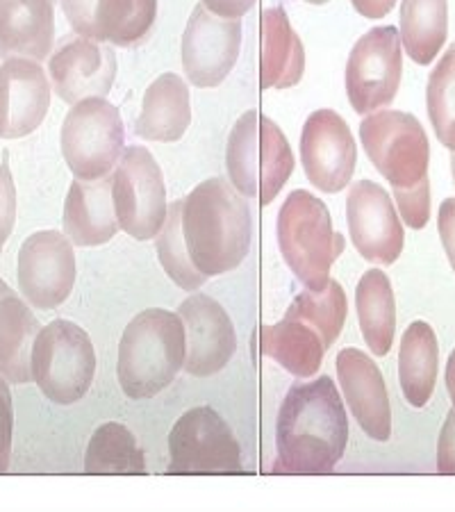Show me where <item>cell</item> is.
<instances>
[{"label":"cell","instance_id":"cell-1","mask_svg":"<svg viewBox=\"0 0 455 512\" xmlns=\"http://www.w3.org/2000/svg\"><path fill=\"white\" fill-rule=\"evenodd\" d=\"M346 442L349 419L333 378L296 383L278 410L273 474H330L342 460Z\"/></svg>","mask_w":455,"mask_h":512},{"label":"cell","instance_id":"cell-2","mask_svg":"<svg viewBox=\"0 0 455 512\" xmlns=\"http://www.w3.org/2000/svg\"><path fill=\"white\" fill-rule=\"evenodd\" d=\"M251 210L223 178L203 180L182 198V237L205 278L237 269L251 249Z\"/></svg>","mask_w":455,"mask_h":512},{"label":"cell","instance_id":"cell-3","mask_svg":"<svg viewBox=\"0 0 455 512\" xmlns=\"http://www.w3.org/2000/svg\"><path fill=\"white\" fill-rule=\"evenodd\" d=\"M185 324L171 310L139 312L123 330L117 360L121 390L130 399H153L185 365Z\"/></svg>","mask_w":455,"mask_h":512},{"label":"cell","instance_id":"cell-4","mask_svg":"<svg viewBox=\"0 0 455 512\" xmlns=\"http://www.w3.org/2000/svg\"><path fill=\"white\" fill-rule=\"evenodd\" d=\"M228 178L244 198L271 205L294 171V155L276 123L248 110L237 119L226 146Z\"/></svg>","mask_w":455,"mask_h":512},{"label":"cell","instance_id":"cell-5","mask_svg":"<svg viewBox=\"0 0 455 512\" xmlns=\"http://www.w3.org/2000/svg\"><path fill=\"white\" fill-rule=\"evenodd\" d=\"M278 249L287 267L308 289H324L335 260L344 253V237L333 230L324 201L296 189L278 212Z\"/></svg>","mask_w":455,"mask_h":512},{"label":"cell","instance_id":"cell-6","mask_svg":"<svg viewBox=\"0 0 455 512\" xmlns=\"http://www.w3.org/2000/svg\"><path fill=\"white\" fill-rule=\"evenodd\" d=\"M96 374V353L78 324L55 319L39 330L32 346V378L48 401L73 406L89 392Z\"/></svg>","mask_w":455,"mask_h":512},{"label":"cell","instance_id":"cell-7","mask_svg":"<svg viewBox=\"0 0 455 512\" xmlns=\"http://www.w3.org/2000/svg\"><path fill=\"white\" fill-rule=\"evenodd\" d=\"M60 146L64 162L78 180L107 178L126 146L121 112L103 96L82 98L66 114Z\"/></svg>","mask_w":455,"mask_h":512},{"label":"cell","instance_id":"cell-8","mask_svg":"<svg viewBox=\"0 0 455 512\" xmlns=\"http://www.w3.org/2000/svg\"><path fill=\"white\" fill-rule=\"evenodd\" d=\"M360 142L394 192L417 187L428 178L430 144L426 130L412 114L371 112L360 123Z\"/></svg>","mask_w":455,"mask_h":512},{"label":"cell","instance_id":"cell-9","mask_svg":"<svg viewBox=\"0 0 455 512\" xmlns=\"http://www.w3.org/2000/svg\"><path fill=\"white\" fill-rule=\"evenodd\" d=\"M112 203L119 228L137 242L160 235L167 221V189L160 164L144 146H128L112 173Z\"/></svg>","mask_w":455,"mask_h":512},{"label":"cell","instance_id":"cell-10","mask_svg":"<svg viewBox=\"0 0 455 512\" xmlns=\"http://www.w3.org/2000/svg\"><path fill=\"white\" fill-rule=\"evenodd\" d=\"M167 474H242V449L230 426L208 406L192 408L169 433Z\"/></svg>","mask_w":455,"mask_h":512},{"label":"cell","instance_id":"cell-11","mask_svg":"<svg viewBox=\"0 0 455 512\" xmlns=\"http://www.w3.org/2000/svg\"><path fill=\"white\" fill-rule=\"evenodd\" d=\"M401 35L394 26H380L355 41L346 62V96L358 114L390 105L401 85Z\"/></svg>","mask_w":455,"mask_h":512},{"label":"cell","instance_id":"cell-12","mask_svg":"<svg viewBox=\"0 0 455 512\" xmlns=\"http://www.w3.org/2000/svg\"><path fill=\"white\" fill-rule=\"evenodd\" d=\"M19 289L32 308L55 310L76 283V253L71 239L57 230H39L21 244Z\"/></svg>","mask_w":455,"mask_h":512},{"label":"cell","instance_id":"cell-13","mask_svg":"<svg viewBox=\"0 0 455 512\" xmlns=\"http://www.w3.org/2000/svg\"><path fill=\"white\" fill-rule=\"evenodd\" d=\"M239 46V19H223L198 3L182 35V69L187 80L201 89L219 87L237 64Z\"/></svg>","mask_w":455,"mask_h":512},{"label":"cell","instance_id":"cell-14","mask_svg":"<svg viewBox=\"0 0 455 512\" xmlns=\"http://www.w3.org/2000/svg\"><path fill=\"white\" fill-rule=\"evenodd\" d=\"M301 162L305 176L321 192L337 194L349 187L358 164V146L337 112L310 114L301 132Z\"/></svg>","mask_w":455,"mask_h":512},{"label":"cell","instance_id":"cell-15","mask_svg":"<svg viewBox=\"0 0 455 512\" xmlns=\"http://www.w3.org/2000/svg\"><path fill=\"white\" fill-rule=\"evenodd\" d=\"M346 221L355 249L364 260L394 264L403 251V226L390 194L383 187L360 180L349 189Z\"/></svg>","mask_w":455,"mask_h":512},{"label":"cell","instance_id":"cell-16","mask_svg":"<svg viewBox=\"0 0 455 512\" xmlns=\"http://www.w3.org/2000/svg\"><path fill=\"white\" fill-rule=\"evenodd\" d=\"M178 315L185 324V365L189 376L208 378L233 360L237 351L235 326L228 312L208 294L182 301Z\"/></svg>","mask_w":455,"mask_h":512},{"label":"cell","instance_id":"cell-17","mask_svg":"<svg viewBox=\"0 0 455 512\" xmlns=\"http://www.w3.org/2000/svg\"><path fill=\"white\" fill-rule=\"evenodd\" d=\"M48 76L53 82V92L69 105L89 96L105 98L117 76V55L112 46H105L101 41L71 37L51 53Z\"/></svg>","mask_w":455,"mask_h":512},{"label":"cell","instance_id":"cell-18","mask_svg":"<svg viewBox=\"0 0 455 512\" xmlns=\"http://www.w3.org/2000/svg\"><path fill=\"white\" fill-rule=\"evenodd\" d=\"M62 12L78 37L132 46L151 32L157 0H60Z\"/></svg>","mask_w":455,"mask_h":512},{"label":"cell","instance_id":"cell-19","mask_svg":"<svg viewBox=\"0 0 455 512\" xmlns=\"http://www.w3.org/2000/svg\"><path fill=\"white\" fill-rule=\"evenodd\" d=\"M51 107V82L39 62L10 57L0 66V139L35 132Z\"/></svg>","mask_w":455,"mask_h":512},{"label":"cell","instance_id":"cell-20","mask_svg":"<svg viewBox=\"0 0 455 512\" xmlns=\"http://www.w3.org/2000/svg\"><path fill=\"white\" fill-rule=\"evenodd\" d=\"M337 378L353 417L371 440L387 442L392 437L390 394L383 374L367 353L344 349L335 360Z\"/></svg>","mask_w":455,"mask_h":512},{"label":"cell","instance_id":"cell-21","mask_svg":"<svg viewBox=\"0 0 455 512\" xmlns=\"http://www.w3.org/2000/svg\"><path fill=\"white\" fill-rule=\"evenodd\" d=\"M55 39V0H0V57L44 62Z\"/></svg>","mask_w":455,"mask_h":512},{"label":"cell","instance_id":"cell-22","mask_svg":"<svg viewBox=\"0 0 455 512\" xmlns=\"http://www.w3.org/2000/svg\"><path fill=\"white\" fill-rule=\"evenodd\" d=\"M64 235L73 246H101L117 235L119 221L112 203V176L73 180L64 201Z\"/></svg>","mask_w":455,"mask_h":512},{"label":"cell","instance_id":"cell-23","mask_svg":"<svg viewBox=\"0 0 455 512\" xmlns=\"http://www.w3.org/2000/svg\"><path fill=\"white\" fill-rule=\"evenodd\" d=\"M192 126L189 87L178 73H162L148 85L142 114L135 121V135L146 142H178Z\"/></svg>","mask_w":455,"mask_h":512},{"label":"cell","instance_id":"cell-24","mask_svg":"<svg viewBox=\"0 0 455 512\" xmlns=\"http://www.w3.org/2000/svg\"><path fill=\"white\" fill-rule=\"evenodd\" d=\"M305 71V48L283 7H269L262 14L260 87L289 89L299 85Z\"/></svg>","mask_w":455,"mask_h":512},{"label":"cell","instance_id":"cell-25","mask_svg":"<svg viewBox=\"0 0 455 512\" xmlns=\"http://www.w3.org/2000/svg\"><path fill=\"white\" fill-rule=\"evenodd\" d=\"M258 346L260 353L269 355L296 378L317 376L328 351L317 330L294 317H285L276 326L260 328Z\"/></svg>","mask_w":455,"mask_h":512},{"label":"cell","instance_id":"cell-26","mask_svg":"<svg viewBox=\"0 0 455 512\" xmlns=\"http://www.w3.org/2000/svg\"><path fill=\"white\" fill-rule=\"evenodd\" d=\"M41 330L37 317L14 292L0 299V376L10 385L32 378V346Z\"/></svg>","mask_w":455,"mask_h":512},{"label":"cell","instance_id":"cell-27","mask_svg":"<svg viewBox=\"0 0 455 512\" xmlns=\"http://www.w3.org/2000/svg\"><path fill=\"white\" fill-rule=\"evenodd\" d=\"M437 365L440 349L435 330L426 321H415L403 333L399 346V383L412 408H424L433 399Z\"/></svg>","mask_w":455,"mask_h":512},{"label":"cell","instance_id":"cell-28","mask_svg":"<svg viewBox=\"0 0 455 512\" xmlns=\"http://www.w3.org/2000/svg\"><path fill=\"white\" fill-rule=\"evenodd\" d=\"M355 308L362 337L376 358L392 351L396 333V301L390 278L380 269L364 271L355 289Z\"/></svg>","mask_w":455,"mask_h":512},{"label":"cell","instance_id":"cell-29","mask_svg":"<svg viewBox=\"0 0 455 512\" xmlns=\"http://www.w3.org/2000/svg\"><path fill=\"white\" fill-rule=\"evenodd\" d=\"M399 35L412 62H433L449 37V0H403Z\"/></svg>","mask_w":455,"mask_h":512},{"label":"cell","instance_id":"cell-30","mask_svg":"<svg viewBox=\"0 0 455 512\" xmlns=\"http://www.w3.org/2000/svg\"><path fill=\"white\" fill-rule=\"evenodd\" d=\"M87 474H146L144 453L137 447L135 437L123 424H103L91 435L87 456Z\"/></svg>","mask_w":455,"mask_h":512},{"label":"cell","instance_id":"cell-31","mask_svg":"<svg viewBox=\"0 0 455 512\" xmlns=\"http://www.w3.org/2000/svg\"><path fill=\"white\" fill-rule=\"evenodd\" d=\"M346 310H349V303H346L344 287L337 280H328L324 289H308V292L296 296L285 317L305 321L321 335L326 349H330L342 335Z\"/></svg>","mask_w":455,"mask_h":512},{"label":"cell","instance_id":"cell-32","mask_svg":"<svg viewBox=\"0 0 455 512\" xmlns=\"http://www.w3.org/2000/svg\"><path fill=\"white\" fill-rule=\"evenodd\" d=\"M157 258H160L167 276L185 292H196L208 280L194 267L185 246V237H182V201H173L169 205L167 221L157 235Z\"/></svg>","mask_w":455,"mask_h":512},{"label":"cell","instance_id":"cell-33","mask_svg":"<svg viewBox=\"0 0 455 512\" xmlns=\"http://www.w3.org/2000/svg\"><path fill=\"white\" fill-rule=\"evenodd\" d=\"M426 105L437 139L455 153V44L430 73Z\"/></svg>","mask_w":455,"mask_h":512},{"label":"cell","instance_id":"cell-34","mask_svg":"<svg viewBox=\"0 0 455 512\" xmlns=\"http://www.w3.org/2000/svg\"><path fill=\"white\" fill-rule=\"evenodd\" d=\"M396 208H399L401 219L412 230H421L430 219V183L428 178L412 189L394 192Z\"/></svg>","mask_w":455,"mask_h":512},{"label":"cell","instance_id":"cell-35","mask_svg":"<svg viewBox=\"0 0 455 512\" xmlns=\"http://www.w3.org/2000/svg\"><path fill=\"white\" fill-rule=\"evenodd\" d=\"M16 221V187L14 178L7 164V153H3V162H0V253L3 246L10 239Z\"/></svg>","mask_w":455,"mask_h":512},{"label":"cell","instance_id":"cell-36","mask_svg":"<svg viewBox=\"0 0 455 512\" xmlns=\"http://www.w3.org/2000/svg\"><path fill=\"white\" fill-rule=\"evenodd\" d=\"M12 428H14V406L10 385L0 376V474L10 469L12 460Z\"/></svg>","mask_w":455,"mask_h":512},{"label":"cell","instance_id":"cell-37","mask_svg":"<svg viewBox=\"0 0 455 512\" xmlns=\"http://www.w3.org/2000/svg\"><path fill=\"white\" fill-rule=\"evenodd\" d=\"M437 472L455 474V408L449 410L437 442Z\"/></svg>","mask_w":455,"mask_h":512},{"label":"cell","instance_id":"cell-38","mask_svg":"<svg viewBox=\"0 0 455 512\" xmlns=\"http://www.w3.org/2000/svg\"><path fill=\"white\" fill-rule=\"evenodd\" d=\"M437 228H440L442 246L449 262L455 271V198H446L440 205V214H437Z\"/></svg>","mask_w":455,"mask_h":512},{"label":"cell","instance_id":"cell-39","mask_svg":"<svg viewBox=\"0 0 455 512\" xmlns=\"http://www.w3.org/2000/svg\"><path fill=\"white\" fill-rule=\"evenodd\" d=\"M212 14L223 16V19H242L251 10L255 0H201Z\"/></svg>","mask_w":455,"mask_h":512},{"label":"cell","instance_id":"cell-40","mask_svg":"<svg viewBox=\"0 0 455 512\" xmlns=\"http://www.w3.org/2000/svg\"><path fill=\"white\" fill-rule=\"evenodd\" d=\"M355 12L362 14L364 19H383L392 12L396 0H351Z\"/></svg>","mask_w":455,"mask_h":512},{"label":"cell","instance_id":"cell-41","mask_svg":"<svg viewBox=\"0 0 455 512\" xmlns=\"http://www.w3.org/2000/svg\"><path fill=\"white\" fill-rule=\"evenodd\" d=\"M446 390H449V396L453 401V408H455V349L449 355V365H446Z\"/></svg>","mask_w":455,"mask_h":512},{"label":"cell","instance_id":"cell-42","mask_svg":"<svg viewBox=\"0 0 455 512\" xmlns=\"http://www.w3.org/2000/svg\"><path fill=\"white\" fill-rule=\"evenodd\" d=\"M7 294H12V289L10 287H7V283H5V280H0V299H5V296Z\"/></svg>","mask_w":455,"mask_h":512},{"label":"cell","instance_id":"cell-43","mask_svg":"<svg viewBox=\"0 0 455 512\" xmlns=\"http://www.w3.org/2000/svg\"><path fill=\"white\" fill-rule=\"evenodd\" d=\"M303 3H310V5H326L328 0H303Z\"/></svg>","mask_w":455,"mask_h":512},{"label":"cell","instance_id":"cell-44","mask_svg":"<svg viewBox=\"0 0 455 512\" xmlns=\"http://www.w3.org/2000/svg\"><path fill=\"white\" fill-rule=\"evenodd\" d=\"M451 169H453V183H455V153L451 155Z\"/></svg>","mask_w":455,"mask_h":512}]
</instances>
